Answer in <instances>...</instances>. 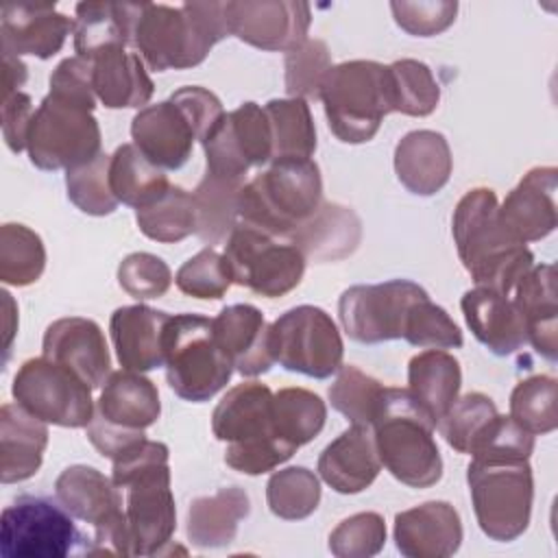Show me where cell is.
Here are the masks:
<instances>
[{"instance_id": "obj_1", "label": "cell", "mask_w": 558, "mask_h": 558, "mask_svg": "<svg viewBox=\"0 0 558 558\" xmlns=\"http://www.w3.org/2000/svg\"><path fill=\"white\" fill-rule=\"evenodd\" d=\"M497 209L499 203L490 187L469 190L453 209L451 233L458 257L475 286L510 296L534 266V255L501 227Z\"/></svg>"}, {"instance_id": "obj_2", "label": "cell", "mask_w": 558, "mask_h": 558, "mask_svg": "<svg viewBox=\"0 0 558 558\" xmlns=\"http://www.w3.org/2000/svg\"><path fill=\"white\" fill-rule=\"evenodd\" d=\"M168 458V445L144 438L113 460L111 480L124 490L133 556L161 554L177 530Z\"/></svg>"}, {"instance_id": "obj_3", "label": "cell", "mask_w": 558, "mask_h": 558, "mask_svg": "<svg viewBox=\"0 0 558 558\" xmlns=\"http://www.w3.org/2000/svg\"><path fill=\"white\" fill-rule=\"evenodd\" d=\"M227 2L142 4L133 46L144 63L155 70H185L205 61L209 50L229 37Z\"/></svg>"}, {"instance_id": "obj_4", "label": "cell", "mask_w": 558, "mask_h": 558, "mask_svg": "<svg viewBox=\"0 0 558 558\" xmlns=\"http://www.w3.org/2000/svg\"><path fill=\"white\" fill-rule=\"evenodd\" d=\"M275 392L262 381L233 386L214 408L211 432L227 442L225 462L244 475H262L290 460L294 445L283 440L272 416Z\"/></svg>"}, {"instance_id": "obj_5", "label": "cell", "mask_w": 558, "mask_h": 558, "mask_svg": "<svg viewBox=\"0 0 558 558\" xmlns=\"http://www.w3.org/2000/svg\"><path fill=\"white\" fill-rule=\"evenodd\" d=\"M434 429L436 423L408 388H384L371 432L379 462L395 480L412 488H429L442 477Z\"/></svg>"}, {"instance_id": "obj_6", "label": "cell", "mask_w": 558, "mask_h": 558, "mask_svg": "<svg viewBox=\"0 0 558 558\" xmlns=\"http://www.w3.org/2000/svg\"><path fill=\"white\" fill-rule=\"evenodd\" d=\"M323 203V177L312 157L272 159L270 168L242 185L238 218L270 235L286 238Z\"/></svg>"}, {"instance_id": "obj_7", "label": "cell", "mask_w": 558, "mask_h": 558, "mask_svg": "<svg viewBox=\"0 0 558 558\" xmlns=\"http://www.w3.org/2000/svg\"><path fill=\"white\" fill-rule=\"evenodd\" d=\"M466 482L477 525L490 541L510 543L527 530L534 477L525 458H471Z\"/></svg>"}, {"instance_id": "obj_8", "label": "cell", "mask_w": 558, "mask_h": 558, "mask_svg": "<svg viewBox=\"0 0 558 558\" xmlns=\"http://www.w3.org/2000/svg\"><path fill=\"white\" fill-rule=\"evenodd\" d=\"M320 100L331 133L344 144H364L375 137L390 113L386 65L355 59L331 65Z\"/></svg>"}, {"instance_id": "obj_9", "label": "cell", "mask_w": 558, "mask_h": 558, "mask_svg": "<svg viewBox=\"0 0 558 558\" xmlns=\"http://www.w3.org/2000/svg\"><path fill=\"white\" fill-rule=\"evenodd\" d=\"M163 351L168 386L185 401H209L231 379L233 364L216 342L211 318L207 316L187 312L170 316Z\"/></svg>"}, {"instance_id": "obj_10", "label": "cell", "mask_w": 558, "mask_h": 558, "mask_svg": "<svg viewBox=\"0 0 558 558\" xmlns=\"http://www.w3.org/2000/svg\"><path fill=\"white\" fill-rule=\"evenodd\" d=\"M100 126L87 107L48 94L31 120L26 150L39 170H70L98 157Z\"/></svg>"}, {"instance_id": "obj_11", "label": "cell", "mask_w": 558, "mask_h": 558, "mask_svg": "<svg viewBox=\"0 0 558 558\" xmlns=\"http://www.w3.org/2000/svg\"><path fill=\"white\" fill-rule=\"evenodd\" d=\"M222 255L231 268L233 283L266 299L292 292L301 283L307 264L290 240L270 235L242 220H238L227 238Z\"/></svg>"}, {"instance_id": "obj_12", "label": "cell", "mask_w": 558, "mask_h": 558, "mask_svg": "<svg viewBox=\"0 0 558 558\" xmlns=\"http://www.w3.org/2000/svg\"><path fill=\"white\" fill-rule=\"evenodd\" d=\"M275 362L286 371L327 379L342 366L344 344L333 318L316 305H296L270 325Z\"/></svg>"}, {"instance_id": "obj_13", "label": "cell", "mask_w": 558, "mask_h": 558, "mask_svg": "<svg viewBox=\"0 0 558 558\" xmlns=\"http://www.w3.org/2000/svg\"><path fill=\"white\" fill-rule=\"evenodd\" d=\"M11 392L26 412L61 427H87L96 412L92 388L46 355L31 357L17 368Z\"/></svg>"}, {"instance_id": "obj_14", "label": "cell", "mask_w": 558, "mask_h": 558, "mask_svg": "<svg viewBox=\"0 0 558 558\" xmlns=\"http://www.w3.org/2000/svg\"><path fill=\"white\" fill-rule=\"evenodd\" d=\"M85 541L72 514L41 495H20L2 510V558H63Z\"/></svg>"}, {"instance_id": "obj_15", "label": "cell", "mask_w": 558, "mask_h": 558, "mask_svg": "<svg viewBox=\"0 0 558 558\" xmlns=\"http://www.w3.org/2000/svg\"><path fill=\"white\" fill-rule=\"evenodd\" d=\"M423 294L427 292L410 279L351 286L338 301L340 325L351 340L362 344L403 338L408 312Z\"/></svg>"}, {"instance_id": "obj_16", "label": "cell", "mask_w": 558, "mask_h": 558, "mask_svg": "<svg viewBox=\"0 0 558 558\" xmlns=\"http://www.w3.org/2000/svg\"><path fill=\"white\" fill-rule=\"evenodd\" d=\"M207 172L244 179L248 168L272 161V131L264 107L244 102L222 116L203 142Z\"/></svg>"}, {"instance_id": "obj_17", "label": "cell", "mask_w": 558, "mask_h": 558, "mask_svg": "<svg viewBox=\"0 0 558 558\" xmlns=\"http://www.w3.org/2000/svg\"><path fill=\"white\" fill-rule=\"evenodd\" d=\"M229 33L259 50L290 52L307 39L312 11L294 0H233L225 7Z\"/></svg>"}, {"instance_id": "obj_18", "label": "cell", "mask_w": 558, "mask_h": 558, "mask_svg": "<svg viewBox=\"0 0 558 558\" xmlns=\"http://www.w3.org/2000/svg\"><path fill=\"white\" fill-rule=\"evenodd\" d=\"M41 355L74 371L92 390L111 375V355L100 325L83 316H65L48 325Z\"/></svg>"}, {"instance_id": "obj_19", "label": "cell", "mask_w": 558, "mask_h": 558, "mask_svg": "<svg viewBox=\"0 0 558 558\" xmlns=\"http://www.w3.org/2000/svg\"><path fill=\"white\" fill-rule=\"evenodd\" d=\"M556 190L558 170L554 166H536L527 170L497 209L501 227L523 244L549 235L558 222Z\"/></svg>"}, {"instance_id": "obj_20", "label": "cell", "mask_w": 558, "mask_h": 558, "mask_svg": "<svg viewBox=\"0 0 558 558\" xmlns=\"http://www.w3.org/2000/svg\"><path fill=\"white\" fill-rule=\"evenodd\" d=\"M131 137L144 157L161 170H179L192 155L196 131L187 116L168 98L146 105L131 120Z\"/></svg>"}, {"instance_id": "obj_21", "label": "cell", "mask_w": 558, "mask_h": 558, "mask_svg": "<svg viewBox=\"0 0 558 558\" xmlns=\"http://www.w3.org/2000/svg\"><path fill=\"white\" fill-rule=\"evenodd\" d=\"M392 534L405 558H447L460 549L462 521L449 501H425L397 512Z\"/></svg>"}, {"instance_id": "obj_22", "label": "cell", "mask_w": 558, "mask_h": 558, "mask_svg": "<svg viewBox=\"0 0 558 558\" xmlns=\"http://www.w3.org/2000/svg\"><path fill=\"white\" fill-rule=\"evenodd\" d=\"M214 338L229 355L233 368L244 377H257L268 373L275 364L270 349V325L262 310L248 303H235L222 307L211 318Z\"/></svg>"}, {"instance_id": "obj_23", "label": "cell", "mask_w": 558, "mask_h": 558, "mask_svg": "<svg viewBox=\"0 0 558 558\" xmlns=\"http://www.w3.org/2000/svg\"><path fill=\"white\" fill-rule=\"evenodd\" d=\"M2 52L15 57L33 54L50 59L57 54L65 37L74 33V20L59 13L52 4H7L0 11Z\"/></svg>"}, {"instance_id": "obj_24", "label": "cell", "mask_w": 558, "mask_h": 558, "mask_svg": "<svg viewBox=\"0 0 558 558\" xmlns=\"http://www.w3.org/2000/svg\"><path fill=\"white\" fill-rule=\"evenodd\" d=\"M170 314L144 303L118 307L109 320L118 362L126 371L146 373L166 364L163 336Z\"/></svg>"}, {"instance_id": "obj_25", "label": "cell", "mask_w": 558, "mask_h": 558, "mask_svg": "<svg viewBox=\"0 0 558 558\" xmlns=\"http://www.w3.org/2000/svg\"><path fill=\"white\" fill-rule=\"evenodd\" d=\"M381 471L373 432L364 425L347 427L318 456V475L340 495L368 488Z\"/></svg>"}, {"instance_id": "obj_26", "label": "cell", "mask_w": 558, "mask_h": 558, "mask_svg": "<svg viewBox=\"0 0 558 558\" xmlns=\"http://www.w3.org/2000/svg\"><path fill=\"white\" fill-rule=\"evenodd\" d=\"M464 320L477 342L495 355H512L527 344L523 318L510 296L475 286L460 301Z\"/></svg>"}, {"instance_id": "obj_27", "label": "cell", "mask_w": 558, "mask_h": 558, "mask_svg": "<svg viewBox=\"0 0 558 558\" xmlns=\"http://www.w3.org/2000/svg\"><path fill=\"white\" fill-rule=\"evenodd\" d=\"M453 170L451 148L442 133L418 129L405 133L395 146V172L401 185L418 196L440 192Z\"/></svg>"}, {"instance_id": "obj_28", "label": "cell", "mask_w": 558, "mask_h": 558, "mask_svg": "<svg viewBox=\"0 0 558 558\" xmlns=\"http://www.w3.org/2000/svg\"><path fill=\"white\" fill-rule=\"evenodd\" d=\"M288 240L303 253L305 262H338L349 257L362 240L360 216L340 203H320V207L301 222Z\"/></svg>"}, {"instance_id": "obj_29", "label": "cell", "mask_w": 558, "mask_h": 558, "mask_svg": "<svg viewBox=\"0 0 558 558\" xmlns=\"http://www.w3.org/2000/svg\"><path fill=\"white\" fill-rule=\"evenodd\" d=\"M514 305L523 318L527 342L538 355L554 362L558 355L556 270L551 264L532 266L514 286Z\"/></svg>"}, {"instance_id": "obj_30", "label": "cell", "mask_w": 558, "mask_h": 558, "mask_svg": "<svg viewBox=\"0 0 558 558\" xmlns=\"http://www.w3.org/2000/svg\"><path fill=\"white\" fill-rule=\"evenodd\" d=\"M48 447V427L20 403L0 408V480L15 484L33 477Z\"/></svg>"}, {"instance_id": "obj_31", "label": "cell", "mask_w": 558, "mask_h": 558, "mask_svg": "<svg viewBox=\"0 0 558 558\" xmlns=\"http://www.w3.org/2000/svg\"><path fill=\"white\" fill-rule=\"evenodd\" d=\"M94 414L122 429H146L161 414L159 390L142 373L116 371L102 384Z\"/></svg>"}, {"instance_id": "obj_32", "label": "cell", "mask_w": 558, "mask_h": 558, "mask_svg": "<svg viewBox=\"0 0 558 558\" xmlns=\"http://www.w3.org/2000/svg\"><path fill=\"white\" fill-rule=\"evenodd\" d=\"M96 98L109 109L140 107L150 100L155 85L146 63L124 46H111L92 59Z\"/></svg>"}, {"instance_id": "obj_33", "label": "cell", "mask_w": 558, "mask_h": 558, "mask_svg": "<svg viewBox=\"0 0 558 558\" xmlns=\"http://www.w3.org/2000/svg\"><path fill=\"white\" fill-rule=\"evenodd\" d=\"M142 4L78 2L74 9V50L92 61L111 46H133Z\"/></svg>"}, {"instance_id": "obj_34", "label": "cell", "mask_w": 558, "mask_h": 558, "mask_svg": "<svg viewBox=\"0 0 558 558\" xmlns=\"http://www.w3.org/2000/svg\"><path fill=\"white\" fill-rule=\"evenodd\" d=\"M59 504L78 521L98 525L124 508L122 493L105 473L87 464H72L54 482Z\"/></svg>"}, {"instance_id": "obj_35", "label": "cell", "mask_w": 558, "mask_h": 558, "mask_svg": "<svg viewBox=\"0 0 558 558\" xmlns=\"http://www.w3.org/2000/svg\"><path fill=\"white\" fill-rule=\"evenodd\" d=\"M251 512V499L244 488L229 486L214 495L196 497L187 510V538L194 547L216 549L229 545L242 519Z\"/></svg>"}, {"instance_id": "obj_36", "label": "cell", "mask_w": 558, "mask_h": 558, "mask_svg": "<svg viewBox=\"0 0 558 558\" xmlns=\"http://www.w3.org/2000/svg\"><path fill=\"white\" fill-rule=\"evenodd\" d=\"M460 362L442 349L421 351L408 364V390L434 423H438L453 405L460 395Z\"/></svg>"}, {"instance_id": "obj_37", "label": "cell", "mask_w": 558, "mask_h": 558, "mask_svg": "<svg viewBox=\"0 0 558 558\" xmlns=\"http://www.w3.org/2000/svg\"><path fill=\"white\" fill-rule=\"evenodd\" d=\"M109 185L118 203L142 209L163 196L172 183L135 144H122L109 161Z\"/></svg>"}, {"instance_id": "obj_38", "label": "cell", "mask_w": 558, "mask_h": 558, "mask_svg": "<svg viewBox=\"0 0 558 558\" xmlns=\"http://www.w3.org/2000/svg\"><path fill=\"white\" fill-rule=\"evenodd\" d=\"M244 179H227L205 170L192 192L196 209V235L207 244H222L238 225V196Z\"/></svg>"}, {"instance_id": "obj_39", "label": "cell", "mask_w": 558, "mask_h": 558, "mask_svg": "<svg viewBox=\"0 0 558 558\" xmlns=\"http://www.w3.org/2000/svg\"><path fill=\"white\" fill-rule=\"evenodd\" d=\"M272 131V159L312 157L316 150V126L307 100L272 98L264 105Z\"/></svg>"}, {"instance_id": "obj_40", "label": "cell", "mask_w": 558, "mask_h": 558, "mask_svg": "<svg viewBox=\"0 0 558 558\" xmlns=\"http://www.w3.org/2000/svg\"><path fill=\"white\" fill-rule=\"evenodd\" d=\"M390 111L423 118L436 111L440 87L432 70L418 59H399L386 65Z\"/></svg>"}, {"instance_id": "obj_41", "label": "cell", "mask_w": 558, "mask_h": 558, "mask_svg": "<svg viewBox=\"0 0 558 558\" xmlns=\"http://www.w3.org/2000/svg\"><path fill=\"white\" fill-rule=\"evenodd\" d=\"M272 416L279 436L299 449L314 440L325 427L327 405L316 392L290 386L275 392Z\"/></svg>"}, {"instance_id": "obj_42", "label": "cell", "mask_w": 558, "mask_h": 558, "mask_svg": "<svg viewBox=\"0 0 558 558\" xmlns=\"http://www.w3.org/2000/svg\"><path fill=\"white\" fill-rule=\"evenodd\" d=\"M140 231L155 242H181L196 233V209L192 192L181 185H170L155 203L135 209Z\"/></svg>"}, {"instance_id": "obj_43", "label": "cell", "mask_w": 558, "mask_h": 558, "mask_svg": "<svg viewBox=\"0 0 558 558\" xmlns=\"http://www.w3.org/2000/svg\"><path fill=\"white\" fill-rule=\"evenodd\" d=\"M46 268V248L33 229L7 222L0 229V281L7 286H31Z\"/></svg>"}, {"instance_id": "obj_44", "label": "cell", "mask_w": 558, "mask_h": 558, "mask_svg": "<svg viewBox=\"0 0 558 558\" xmlns=\"http://www.w3.org/2000/svg\"><path fill=\"white\" fill-rule=\"evenodd\" d=\"M266 501L275 517L286 521L307 519L320 504V482L305 466L275 471L266 484Z\"/></svg>"}, {"instance_id": "obj_45", "label": "cell", "mask_w": 558, "mask_h": 558, "mask_svg": "<svg viewBox=\"0 0 558 558\" xmlns=\"http://www.w3.org/2000/svg\"><path fill=\"white\" fill-rule=\"evenodd\" d=\"M384 384L353 364L340 366L338 377L329 386L331 408L338 410L351 425L371 427L379 410Z\"/></svg>"}, {"instance_id": "obj_46", "label": "cell", "mask_w": 558, "mask_h": 558, "mask_svg": "<svg viewBox=\"0 0 558 558\" xmlns=\"http://www.w3.org/2000/svg\"><path fill=\"white\" fill-rule=\"evenodd\" d=\"M510 416L532 436L554 432L558 425L556 379L532 375L519 381L510 395Z\"/></svg>"}, {"instance_id": "obj_47", "label": "cell", "mask_w": 558, "mask_h": 558, "mask_svg": "<svg viewBox=\"0 0 558 558\" xmlns=\"http://www.w3.org/2000/svg\"><path fill=\"white\" fill-rule=\"evenodd\" d=\"M286 92L290 98L316 100L327 72L331 70V52L323 39H305L301 46L286 52Z\"/></svg>"}, {"instance_id": "obj_48", "label": "cell", "mask_w": 558, "mask_h": 558, "mask_svg": "<svg viewBox=\"0 0 558 558\" xmlns=\"http://www.w3.org/2000/svg\"><path fill=\"white\" fill-rule=\"evenodd\" d=\"M111 155L100 153L92 161L65 170L68 198L89 216H107L118 207V198L109 185Z\"/></svg>"}, {"instance_id": "obj_49", "label": "cell", "mask_w": 558, "mask_h": 558, "mask_svg": "<svg viewBox=\"0 0 558 558\" xmlns=\"http://www.w3.org/2000/svg\"><path fill=\"white\" fill-rule=\"evenodd\" d=\"M403 340L423 349H460L464 342L460 327L429 299V294H423L412 303L405 318Z\"/></svg>"}, {"instance_id": "obj_50", "label": "cell", "mask_w": 558, "mask_h": 558, "mask_svg": "<svg viewBox=\"0 0 558 558\" xmlns=\"http://www.w3.org/2000/svg\"><path fill=\"white\" fill-rule=\"evenodd\" d=\"M495 414L497 408L490 397L482 392H466L453 401L436 427L453 451L469 453L471 442Z\"/></svg>"}, {"instance_id": "obj_51", "label": "cell", "mask_w": 558, "mask_h": 558, "mask_svg": "<svg viewBox=\"0 0 558 558\" xmlns=\"http://www.w3.org/2000/svg\"><path fill=\"white\" fill-rule=\"evenodd\" d=\"M174 283L187 296L216 301L227 294L233 277L225 255L211 246H205L177 270Z\"/></svg>"}, {"instance_id": "obj_52", "label": "cell", "mask_w": 558, "mask_h": 558, "mask_svg": "<svg viewBox=\"0 0 558 558\" xmlns=\"http://www.w3.org/2000/svg\"><path fill=\"white\" fill-rule=\"evenodd\" d=\"M386 523L379 512H357L329 534V551L338 558H371L384 549Z\"/></svg>"}, {"instance_id": "obj_53", "label": "cell", "mask_w": 558, "mask_h": 558, "mask_svg": "<svg viewBox=\"0 0 558 558\" xmlns=\"http://www.w3.org/2000/svg\"><path fill=\"white\" fill-rule=\"evenodd\" d=\"M534 451V436L510 414H495L471 442V458H525Z\"/></svg>"}, {"instance_id": "obj_54", "label": "cell", "mask_w": 558, "mask_h": 558, "mask_svg": "<svg viewBox=\"0 0 558 558\" xmlns=\"http://www.w3.org/2000/svg\"><path fill=\"white\" fill-rule=\"evenodd\" d=\"M118 283L137 301L159 299L170 290L172 272L168 264L153 253H131L118 266Z\"/></svg>"}, {"instance_id": "obj_55", "label": "cell", "mask_w": 558, "mask_h": 558, "mask_svg": "<svg viewBox=\"0 0 558 558\" xmlns=\"http://www.w3.org/2000/svg\"><path fill=\"white\" fill-rule=\"evenodd\" d=\"M390 9L405 33L432 37L456 22L458 2H390Z\"/></svg>"}, {"instance_id": "obj_56", "label": "cell", "mask_w": 558, "mask_h": 558, "mask_svg": "<svg viewBox=\"0 0 558 558\" xmlns=\"http://www.w3.org/2000/svg\"><path fill=\"white\" fill-rule=\"evenodd\" d=\"M52 96L76 102L94 111L96 107V92H94V65L83 57H68L63 59L50 74V92Z\"/></svg>"}, {"instance_id": "obj_57", "label": "cell", "mask_w": 558, "mask_h": 558, "mask_svg": "<svg viewBox=\"0 0 558 558\" xmlns=\"http://www.w3.org/2000/svg\"><path fill=\"white\" fill-rule=\"evenodd\" d=\"M170 100L187 116L196 131V140L203 144L207 135L216 129V124L222 120L225 109L220 98L198 85H185L170 94Z\"/></svg>"}, {"instance_id": "obj_58", "label": "cell", "mask_w": 558, "mask_h": 558, "mask_svg": "<svg viewBox=\"0 0 558 558\" xmlns=\"http://www.w3.org/2000/svg\"><path fill=\"white\" fill-rule=\"evenodd\" d=\"M35 116L33 100L24 92H15L4 96L2 100V135L7 146L13 153H22L26 148V137L31 129V120Z\"/></svg>"}, {"instance_id": "obj_59", "label": "cell", "mask_w": 558, "mask_h": 558, "mask_svg": "<svg viewBox=\"0 0 558 558\" xmlns=\"http://www.w3.org/2000/svg\"><path fill=\"white\" fill-rule=\"evenodd\" d=\"M85 429H87L89 442L105 458H111V460H116L118 456H122L124 451H129L131 447H135L137 442H142L146 438L144 429H122V427H116L111 423H105L96 414H94V418L89 421V425Z\"/></svg>"}, {"instance_id": "obj_60", "label": "cell", "mask_w": 558, "mask_h": 558, "mask_svg": "<svg viewBox=\"0 0 558 558\" xmlns=\"http://www.w3.org/2000/svg\"><path fill=\"white\" fill-rule=\"evenodd\" d=\"M28 78V68L26 63L11 54V52H2V81H4V96L20 92V87L26 83Z\"/></svg>"}]
</instances>
